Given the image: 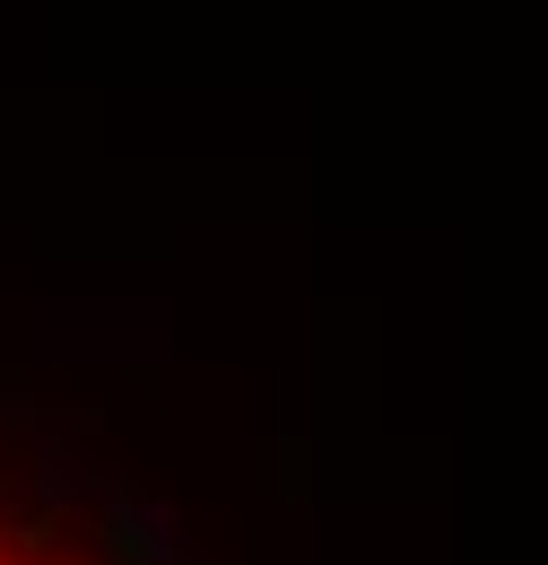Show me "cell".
Listing matches in <instances>:
<instances>
[{"label":"cell","instance_id":"cell-1","mask_svg":"<svg viewBox=\"0 0 548 565\" xmlns=\"http://www.w3.org/2000/svg\"><path fill=\"white\" fill-rule=\"evenodd\" d=\"M0 565H9V557H0Z\"/></svg>","mask_w":548,"mask_h":565}]
</instances>
